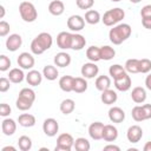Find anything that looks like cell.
<instances>
[{
  "instance_id": "6da1fadb",
  "label": "cell",
  "mask_w": 151,
  "mask_h": 151,
  "mask_svg": "<svg viewBox=\"0 0 151 151\" xmlns=\"http://www.w3.org/2000/svg\"><path fill=\"white\" fill-rule=\"evenodd\" d=\"M131 33H132V28L129 24H124V22L117 24L110 29L109 38L113 45H120L130 38Z\"/></svg>"
},
{
  "instance_id": "7a4b0ae2",
  "label": "cell",
  "mask_w": 151,
  "mask_h": 151,
  "mask_svg": "<svg viewBox=\"0 0 151 151\" xmlns=\"http://www.w3.org/2000/svg\"><path fill=\"white\" fill-rule=\"evenodd\" d=\"M53 44V38L50 33L47 32H41L39 33L31 42V52L35 55L42 54L45 51L51 48Z\"/></svg>"
},
{
  "instance_id": "3957f363",
  "label": "cell",
  "mask_w": 151,
  "mask_h": 151,
  "mask_svg": "<svg viewBox=\"0 0 151 151\" xmlns=\"http://www.w3.org/2000/svg\"><path fill=\"white\" fill-rule=\"evenodd\" d=\"M124 18H125L124 9L116 7V8H111L109 11H106L101 18V21L104 22L105 26H114L118 22H120Z\"/></svg>"
},
{
  "instance_id": "277c9868",
  "label": "cell",
  "mask_w": 151,
  "mask_h": 151,
  "mask_svg": "<svg viewBox=\"0 0 151 151\" xmlns=\"http://www.w3.org/2000/svg\"><path fill=\"white\" fill-rule=\"evenodd\" d=\"M19 13L25 22H33L38 18V12L35 6L29 1H22L19 5Z\"/></svg>"
},
{
  "instance_id": "5b68a950",
  "label": "cell",
  "mask_w": 151,
  "mask_h": 151,
  "mask_svg": "<svg viewBox=\"0 0 151 151\" xmlns=\"http://www.w3.org/2000/svg\"><path fill=\"white\" fill-rule=\"evenodd\" d=\"M74 145V138L70 133H61L57 138V145L54 147L55 151H71Z\"/></svg>"
},
{
  "instance_id": "8992f818",
  "label": "cell",
  "mask_w": 151,
  "mask_h": 151,
  "mask_svg": "<svg viewBox=\"0 0 151 151\" xmlns=\"http://www.w3.org/2000/svg\"><path fill=\"white\" fill-rule=\"evenodd\" d=\"M85 19L81 15L78 14H73L67 19V27L70 28V31L72 32H80L84 27H85Z\"/></svg>"
},
{
  "instance_id": "52a82bcc",
  "label": "cell",
  "mask_w": 151,
  "mask_h": 151,
  "mask_svg": "<svg viewBox=\"0 0 151 151\" xmlns=\"http://www.w3.org/2000/svg\"><path fill=\"white\" fill-rule=\"evenodd\" d=\"M17 63L19 65V67H21L22 70H32L34 64H35V59L34 57L28 53V52H22L19 54Z\"/></svg>"
},
{
  "instance_id": "ba28073f",
  "label": "cell",
  "mask_w": 151,
  "mask_h": 151,
  "mask_svg": "<svg viewBox=\"0 0 151 151\" xmlns=\"http://www.w3.org/2000/svg\"><path fill=\"white\" fill-rule=\"evenodd\" d=\"M42 131L47 137L57 136L59 131V124L54 118H46L42 123Z\"/></svg>"
},
{
  "instance_id": "9c48e42d",
  "label": "cell",
  "mask_w": 151,
  "mask_h": 151,
  "mask_svg": "<svg viewBox=\"0 0 151 151\" xmlns=\"http://www.w3.org/2000/svg\"><path fill=\"white\" fill-rule=\"evenodd\" d=\"M113 84H114V87L118 90V91H122V92H126L131 88V85H132V80L130 78V76L125 72L124 74H122L120 77L113 79Z\"/></svg>"
},
{
  "instance_id": "30bf717a",
  "label": "cell",
  "mask_w": 151,
  "mask_h": 151,
  "mask_svg": "<svg viewBox=\"0 0 151 151\" xmlns=\"http://www.w3.org/2000/svg\"><path fill=\"white\" fill-rule=\"evenodd\" d=\"M81 76L86 79H92L94 77L98 76L99 73V67L96 65V63L93 61H90V63H85L83 66H81Z\"/></svg>"
},
{
  "instance_id": "8fae6325",
  "label": "cell",
  "mask_w": 151,
  "mask_h": 151,
  "mask_svg": "<svg viewBox=\"0 0 151 151\" xmlns=\"http://www.w3.org/2000/svg\"><path fill=\"white\" fill-rule=\"evenodd\" d=\"M21 45H22V38L20 34L13 33V34H9V37L6 39V48L9 52L18 51L21 47Z\"/></svg>"
},
{
  "instance_id": "7c38bea8",
  "label": "cell",
  "mask_w": 151,
  "mask_h": 151,
  "mask_svg": "<svg viewBox=\"0 0 151 151\" xmlns=\"http://www.w3.org/2000/svg\"><path fill=\"white\" fill-rule=\"evenodd\" d=\"M104 123L101 122H94L88 126V134L93 140H100L103 139V131H104Z\"/></svg>"
},
{
  "instance_id": "4fadbf2b",
  "label": "cell",
  "mask_w": 151,
  "mask_h": 151,
  "mask_svg": "<svg viewBox=\"0 0 151 151\" xmlns=\"http://www.w3.org/2000/svg\"><path fill=\"white\" fill-rule=\"evenodd\" d=\"M143 137V129L139 125H131L126 131V138L130 143H138Z\"/></svg>"
},
{
  "instance_id": "5bb4252c",
  "label": "cell",
  "mask_w": 151,
  "mask_h": 151,
  "mask_svg": "<svg viewBox=\"0 0 151 151\" xmlns=\"http://www.w3.org/2000/svg\"><path fill=\"white\" fill-rule=\"evenodd\" d=\"M71 42H72V33L63 31L57 35V45L61 50H68L71 48Z\"/></svg>"
},
{
  "instance_id": "9a60e30c",
  "label": "cell",
  "mask_w": 151,
  "mask_h": 151,
  "mask_svg": "<svg viewBox=\"0 0 151 151\" xmlns=\"http://www.w3.org/2000/svg\"><path fill=\"white\" fill-rule=\"evenodd\" d=\"M109 119L112 123H117V124L124 122V119H125V112H124V110L122 107H119V106L111 107L109 110Z\"/></svg>"
},
{
  "instance_id": "2e32d148",
  "label": "cell",
  "mask_w": 151,
  "mask_h": 151,
  "mask_svg": "<svg viewBox=\"0 0 151 151\" xmlns=\"http://www.w3.org/2000/svg\"><path fill=\"white\" fill-rule=\"evenodd\" d=\"M1 131L5 136H12L17 131V123L12 118H5L1 123Z\"/></svg>"
},
{
  "instance_id": "e0dca14e",
  "label": "cell",
  "mask_w": 151,
  "mask_h": 151,
  "mask_svg": "<svg viewBox=\"0 0 151 151\" xmlns=\"http://www.w3.org/2000/svg\"><path fill=\"white\" fill-rule=\"evenodd\" d=\"M118 138V130L116 126L111 125V124H107L104 126V131H103V139L105 142H114L116 139Z\"/></svg>"
},
{
  "instance_id": "ac0fdd59",
  "label": "cell",
  "mask_w": 151,
  "mask_h": 151,
  "mask_svg": "<svg viewBox=\"0 0 151 151\" xmlns=\"http://www.w3.org/2000/svg\"><path fill=\"white\" fill-rule=\"evenodd\" d=\"M71 55L67 52H59L54 55V65L58 67H67L71 64Z\"/></svg>"
},
{
  "instance_id": "d6986e66",
  "label": "cell",
  "mask_w": 151,
  "mask_h": 151,
  "mask_svg": "<svg viewBox=\"0 0 151 151\" xmlns=\"http://www.w3.org/2000/svg\"><path fill=\"white\" fill-rule=\"evenodd\" d=\"M42 77L44 76L39 71H37V70H29L28 73L26 74V81L31 86H38V85L41 84Z\"/></svg>"
},
{
  "instance_id": "ffe728a7",
  "label": "cell",
  "mask_w": 151,
  "mask_h": 151,
  "mask_svg": "<svg viewBox=\"0 0 151 151\" xmlns=\"http://www.w3.org/2000/svg\"><path fill=\"white\" fill-rule=\"evenodd\" d=\"M86 39L84 35L79 33H72V42H71V50L73 51H80L85 47Z\"/></svg>"
},
{
  "instance_id": "44dd1931",
  "label": "cell",
  "mask_w": 151,
  "mask_h": 151,
  "mask_svg": "<svg viewBox=\"0 0 151 151\" xmlns=\"http://www.w3.org/2000/svg\"><path fill=\"white\" fill-rule=\"evenodd\" d=\"M64 11H65V5L60 0H52L48 5V12L54 17L61 15L64 13Z\"/></svg>"
},
{
  "instance_id": "7402d4cb",
  "label": "cell",
  "mask_w": 151,
  "mask_h": 151,
  "mask_svg": "<svg viewBox=\"0 0 151 151\" xmlns=\"http://www.w3.org/2000/svg\"><path fill=\"white\" fill-rule=\"evenodd\" d=\"M74 85V77L71 76H63L59 79V87L64 92H72Z\"/></svg>"
},
{
  "instance_id": "603a6c76",
  "label": "cell",
  "mask_w": 151,
  "mask_h": 151,
  "mask_svg": "<svg viewBox=\"0 0 151 151\" xmlns=\"http://www.w3.org/2000/svg\"><path fill=\"white\" fill-rule=\"evenodd\" d=\"M118 99V96H117V92L111 90V88H107L105 91L101 92V96H100V100L105 104V105H112L117 101Z\"/></svg>"
},
{
  "instance_id": "cb8c5ba5",
  "label": "cell",
  "mask_w": 151,
  "mask_h": 151,
  "mask_svg": "<svg viewBox=\"0 0 151 151\" xmlns=\"http://www.w3.org/2000/svg\"><path fill=\"white\" fill-rule=\"evenodd\" d=\"M131 99L136 103V104H142L146 100V91L144 87L137 86L132 90L131 92Z\"/></svg>"
},
{
  "instance_id": "d4e9b609",
  "label": "cell",
  "mask_w": 151,
  "mask_h": 151,
  "mask_svg": "<svg viewBox=\"0 0 151 151\" xmlns=\"http://www.w3.org/2000/svg\"><path fill=\"white\" fill-rule=\"evenodd\" d=\"M8 79L11 80V83H13V84H19V83H21L24 79H26V76L24 74V71H22V68L20 67H14V68H12L11 71H9V73H8Z\"/></svg>"
},
{
  "instance_id": "484cf974",
  "label": "cell",
  "mask_w": 151,
  "mask_h": 151,
  "mask_svg": "<svg viewBox=\"0 0 151 151\" xmlns=\"http://www.w3.org/2000/svg\"><path fill=\"white\" fill-rule=\"evenodd\" d=\"M94 85H96V88L98 91L103 92V91L110 88V86H111V78L109 76H105V74L99 76V77H97V79L94 81Z\"/></svg>"
},
{
  "instance_id": "4316f807",
  "label": "cell",
  "mask_w": 151,
  "mask_h": 151,
  "mask_svg": "<svg viewBox=\"0 0 151 151\" xmlns=\"http://www.w3.org/2000/svg\"><path fill=\"white\" fill-rule=\"evenodd\" d=\"M18 123L22 127H32L35 125V117L31 113H21L18 117Z\"/></svg>"
},
{
  "instance_id": "83f0119b",
  "label": "cell",
  "mask_w": 151,
  "mask_h": 151,
  "mask_svg": "<svg viewBox=\"0 0 151 151\" xmlns=\"http://www.w3.org/2000/svg\"><path fill=\"white\" fill-rule=\"evenodd\" d=\"M59 109H60V112H61L63 114L67 116V114H70V113H72V112L74 111V109H76V103H74L73 99L66 98V99H64V100L60 103Z\"/></svg>"
},
{
  "instance_id": "f1b7e54d",
  "label": "cell",
  "mask_w": 151,
  "mask_h": 151,
  "mask_svg": "<svg viewBox=\"0 0 151 151\" xmlns=\"http://www.w3.org/2000/svg\"><path fill=\"white\" fill-rule=\"evenodd\" d=\"M85 21L90 25H97L101 18H100V13L96 9H87L86 13H85V17H84Z\"/></svg>"
},
{
  "instance_id": "f546056e",
  "label": "cell",
  "mask_w": 151,
  "mask_h": 151,
  "mask_svg": "<svg viewBox=\"0 0 151 151\" xmlns=\"http://www.w3.org/2000/svg\"><path fill=\"white\" fill-rule=\"evenodd\" d=\"M42 76L50 80V81H53L58 78L59 76V72H58V68L54 66V65H46L42 70Z\"/></svg>"
},
{
  "instance_id": "4dcf8cb0",
  "label": "cell",
  "mask_w": 151,
  "mask_h": 151,
  "mask_svg": "<svg viewBox=\"0 0 151 151\" xmlns=\"http://www.w3.org/2000/svg\"><path fill=\"white\" fill-rule=\"evenodd\" d=\"M87 81L84 77H77L74 78V85H73V92L76 93H83L87 90Z\"/></svg>"
},
{
  "instance_id": "1f68e13d",
  "label": "cell",
  "mask_w": 151,
  "mask_h": 151,
  "mask_svg": "<svg viewBox=\"0 0 151 151\" xmlns=\"http://www.w3.org/2000/svg\"><path fill=\"white\" fill-rule=\"evenodd\" d=\"M86 58L90 60V61H93V63H97L100 59V47H97V46H90L87 50H86Z\"/></svg>"
},
{
  "instance_id": "d6a6232c",
  "label": "cell",
  "mask_w": 151,
  "mask_h": 151,
  "mask_svg": "<svg viewBox=\"0 0 151 151\" xmlns=\"http://www.w3.org/2000/svg\"><path fill=\"white\" fill-rule=\"evenodd\" d=\"M114 55H116V51H114L113 47H111L109 45H105V46L100 47V59L101 60L109 61V60L113 59Z\"/></svg>"
},
{
  "instance_id": "836d02e7",
  "label": "cell",
  "mask_w": 151,
  "mask_h": 151,
  "mask_svg": "<svg viewBox=\"0 0 151 151\" xmlns=\"http://www.w3.org/2000/svg\"><path fill=\"white\" fill-rule=\"evenodd\" d=\"M124 67L129 73H139V59H136V58L127 59Z\"/></svg>"
},
{
  "instance_id": "e575fe53",
  "label": "cell",
  "mask_w": 151,
  "mask_h": 151,
  "mask_svg": "<svg viewBox=\"0 0 151 151\" xmlns=\"http://www.w3.org/2000/svg\"><path fill=\"white\" fill-rule=\"evenodd\" d=\"M32 105H33V101H31L29 99L24 98L21 96H19L17 98V100H15V106L20 111H27V110H29L32 107Z\"/></svg>"
},
{
  "instance_id": "d590c367",
  "label": "cell",
  "mask_w": 151,
  "mask_h": 151,
  "mask_svg": "<svg viewBox=\"0 0 151 151\" xmlns=\"http://www.w3.org/2000/svg\"><path fill=\"white\" fill-rule=\"evenodd\" d=\"M74 149L77 150V151H88L90 149H91V144H90V142L86 139V138H84V137H79V138H77L76 140H74Z\"/></svg>"
},
{
  "instance_id": "8d00e7d4",
  "label": "cell",
  "mask_w": 151,
  "mask_h": 151,
  "mask_svg": "<svg viewBox=\"0 0 151 151\" xmlns=\"http://www.w3.org/2000/svg\"><path fill=\"white\" fill-rule=\"evenodd\" d=\"M125 72H126L125 67H124V66H122V65H119V64L111 65V66H110V68H109V74H110V76H111V78H113V79H116V78L120 77V76H122V74H124Z\"/></svg>"
},
{
  "instance_id": "74e56055",
  "label": "cell",
  "mask_w": 151,
  "mask_h": 151,
  "mask_svg": "<svg viewBox=\"0 0 151 151\" xmlns=\"http://www.w3.org/2000/svg\"><path fill=\"white\" fill-rule=\"evenodd\" d=\"M18 145L21 151H29L32 149V139L28 136H21L18 139Z\"/></svg>"
},
{
  "instance_id": "f35d334b",
  "label": "cell",
  "mask_w": 151,
  "mask_h": 151,
  "mask_svg": "<svg viewBox=\"0 0 151 151\" xmlns=\"http://www.w3.org/2000/svg\"><path fill=\"white\" fill-rule=\"evenodd\" d=\"M131 116H132V118H133L136 122L146 120L145 114H144V110H143V106H142V105H136V106L132 109V111H131Z\"/></svg>"
},
{
  "instance_id": "ab89813d",
  "label": "cell",
  "mask_w": 151,
  "mask_h": 151,
  "mask_svg": "<svg viewBox=\"0 0 151 151\" xmlns=\"http://www.w3.org/2000/svg\"><path fill=\"white\" fill-rule=\"evenodd\" d=\"M151 71V60L147 58L139 59V73H149Z\"/></svg>"
},
{
  "instance_id": "60d3db41",
  "label": "cell",
  "mask_w": 151,
  "mask_h": 151,
  "mask_svg": "<svg viewBox=\"0 0 151 151\" xmlns=\"http://www.w3.org/2000/svg\"><path fill=\"white\" fill-rule=\"evenodd\" d=\"M19 96H21V97H24V98H27V99H29V100L33 101V103H34V100H35V92H34L32 88H29V87H24V88L19 92Z\"/></svg>"
},
{
  "instance_id": "b9f144b4",
  "label": "cell",
  "mask_w": 151,
  "mask_h": 151,
  "mask_svg": "<svg viewBox=\"0 0 151 151\" xmlns=\"http://www.w3.org/2000/svg\"><path fill=\"white\" fill-rule=\"evenodd\" d=\"M9 67H11V59L7 55L1 54L0 55V71L6 72L7 70H9Z\"/></svg>"
},
{
  "instance_id": "7bdbcfd3",
  "label": "cell",
  "mask_w": 151,
  "mask_h": 151,
  "mask_svg": "<svg viewBox=\"0 0 151 151\" xmlns=\"http://www.w3.org/2000/svg\"><path fill=\"white\" fill-rule=\"evenodd\" d=\"M76 4L78 6V8L85 11V9H90L93 7L94 0H76Z\"/></svg>"
},
{
  "instance_id": "ee69618b",
  "label": "cell",
  "mask_w": 151,
  "mask_h": 151,
  "mask_svg": "<svg viewBox=\"0 0 151 151\" xmlns=\"http://www.w3.org/2000/svg\"><path fill=\"white\" fill-rule=\"evenodd\" d=\"M9 29H11L9 24L5 20H1L0 21V37H6L9 33Z\"/></svg>"
},
{
  "instance_id": "f6af8a7d",
  "label": "cell",
  "mask_w": 151,
  "mask_h": 151,
  "mask_svg": "<svg viewBox=\"0 0 151 151\" xmlns=\"http://www.w3.org/2000/svg\"><path fill=\"white\" fill-rule=\"evenodd\" d=\"M11 87V80L8 78L1 77L0 78V92H7Z\"/></svg>"
},
{
  "instance_id": "bcb514c9",
  "label": "cell",
  "mask_w": 151,
  "mask_h": 151,
  "mask_svg": "<svg viewBox=\"0 0 151 151\" xmlns=\"http://www.w3.org/2000/svg\"><path fill=\"white\" fill-rule=\"evenodd\" d=\"M11 112H12V109H11V106L8 104L2 103L0 105V116L1 117H7V116L11 114Z\"/></svg>"
},
{
  "instance_id": "7dc6e473",
  "label": "cell",
  "mask_w": 151,
  "mask_h": 151,
  "mask_svg": "<svg viewBox=\"0 0 151 151\" xmlns=\"http://www.w3.org/2000/svg\"><path fill=\"white\" fill-rule=\"evenodd\" d=\"M140 15H142V18L151 17V5H145V6L140 9Z\"/></svg>"
},
{
  "instance_id": "c3c4849f",
  "label": "cell",
  "mask_w": 151,
  "mask_h": 151,
  "mask_svg": "<svg viewBox=\"0 0 151 151\" xmlns=\"http://www.w3.org/2000/svg\"><path fill=\"white\" fill-rule=\"evenodd\" d=\"M144 110V114L146 119H151V104H144L142 105Z\"/></svg>"
},
{
  "instance_id": "681fc988",
  "label": "cell",
  "mask_w": 151,
  "mask_h": 151,
  "mask_svg": "<svg viewBox=\"0 0 151 151\" xmlns=\"http://www.w3.org/2000/svg\"><path fill=\"white\" fill-rule=\"evenodd\" d=\"M142 25L146 29H151V17H145L142 18Z\"/></svg>"
},
{
  "instance_id": "f907efd6",
  "label": "cell",
  "mask_w": 151,
  "mask_h": 151,
  "mask_svg": "<svg viewBox=\"0 0 151 151\" xmlns=\"http://www.w3.org/2000/svg\"><path fill=\"white\" fill-rule=\"evenodd\" d=\"M104 150H113V151H120V147L114 145V144H109L106 146H104Z\"/></svg>"
},
{
  "instance_id": "816d5d0a",
  "label": "cell",
  "mask_w": 151,
  "mask_h": 151,
  "mask_svg": "<svg viewBox=\"0 0 151 151\" xmlns=\"http://www.w3.org/2000/svg\"><path fill=\"white\" fill-rule=\"evenodd\" d=\"M145 86L147 90L151 91V73L149 76H146V78H145Z\"/></svg>"
},
{
  "instance_id": "f5cc1de1",
  "label": "cell",
  "mask_w": 151,
  "mask_h": 151,
  "mask_svg": "<svg viewBox=\"0 0 151 151\" xmlns=\"http://www.w3.org/2000/svg\"><path fill=\"white\" fill-rule=\"evenodd\" d=\"M144 151H151V142H146L144 147H143Z\"/></svg>"
},
{
  "instance_id": "db71d44e",
  "label": "cell",
  "mask_w": 151,
  "mask_h": 151,
  "mask_svg": "<svg viewBox=\"0 0 151 151\" xmlns=\"http://www.w3.org/2000/svg\"><path fill=\"white\" fill-rule=\"evenodd\" d=\"M1 151H17V149L14 146H5V147H2Z\"/></svg>"
},
{
  "instance_id": "11a10c76",
  "label": "cell",
  "mask_w": 151,
  "mask_h": 151,
  "mask_svg": "<svg viewBox=\"0 0 151 151\" xmlns=\"http://www.w3.org/2000/svg\"><path fill=\"white\" fill-rule=\"evenodd\" d=\"M0 11H1V13H0V19H2L4 17H5V7L1 5L0 6Z\"/></svg>"
},
{
  "instance_id": "9f6ffc18",
  "label": "cell",
  "mask_w": 151,
  "mask_h": 151,
  "mask_svg": "<svg viewBox=\"0 0 151 151\" xmlns=\"http://www.w3.org/2000/svg\"><path fill=\"white\" fill-rule=\"evenodd\" d=\"M130 1H131L132 4H138V2H140L142 0H130Z\"/></svg>"
},
{
  "instance_id": "6f0895ef",
  "label": "cell",
  "mask_w": 151,
  "mask_h": 151,
  "mask_svg": "<svg viewBox=\"0 0 151 151\" xmlns=\"http://www.w3.org/2000/svg\"><path fill=\"white\" fill-rule=\"evenodd\" d=\"M111 1H113V2H118V1H120V0H111Z\"/></svg>"
}]
</instances>
